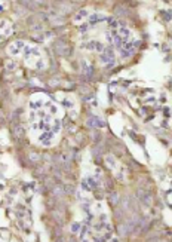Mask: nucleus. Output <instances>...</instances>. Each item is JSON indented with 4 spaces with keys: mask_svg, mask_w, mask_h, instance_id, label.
<instances>
[{
    "mask_svg": "<svg viewBox=\"0 0 172 242\" xmlns=\"http://www.w3.org/2000/svg\"><path fill=\"white\" fill-rule=\"evenodd\" d=\"M138 198H139V199H141V202H142V204H145L147 207L151 204V195H150L148 192L142 190V189H139V190H138Z\"/></svg>",
    "mask_w": 172,
    "mask_h": 242,
    "instance_id": "nucleus-1",
    "label": "nucleus"
},
{
    "mask_svg": "<svg viewBox=\"0 0 172 242\" xmlns=\"http://www.w3.org/2000/svg\"><path fill=\"white\" fill-rule=\"evenodd\" d=\"M52 195H53V196H56V198H59V196L65 195V190H64V186H55V187L52 189Z\"/></svg>",
    "mask_w": 172,
    "mask_h": 242,
    "instance_id": "nucleus-2",
    "label": "nucleus"
},
{
    "mask_svg": "<svg viewBox=\"0 0 172 242\" xmlns=\"http://www.w3.org/2000/svg\"><path fill=\"white\" fill-rule=\"evenodd\" d=\"M39 140H40L42 143H45V144H49V143H51V140H52V132L51 134H49V132H48V134H43Z\"/></svg>",
    "mask_w": 172,
    "mask_h": 242,
    "instance_id": "nucleus-3",
    "label": "nucleus"
},
{
    "mask_svg": "<svg viewBox=\"0 0 172 242\" xmlns=\"http://www.w3.org/2000/svg\"><path fill=\"white\" fill-rule=\"evenodd\" d=\"M14 134H15V135H17L18 138H21V137H22V135H24V129H22V128H21V126H19V125H17V126H15V128H14Z\"/></svg>",
    "mask_w": 172,
    "mask_h": 242,
    "instance_id": "nucleus-4",
    "label": "nucleus"
},
{
    "mask_svg": "<svg viewBox=\"0 0 172 242\" xmlns=\"http://www.w3.org/2000/svg\"><path fill=\"white\" fill-rule=\"evenodd\" d=\"M110 201H111V205L116 207L117 202H119V195H117V193H111V195H110Z\"/></svg>",
    "mask_w": 172,
    "mask_h": 242,
    "instance_id": "nucleus-5",
    "label": "nucleus"
},
{
    "mask_svg": "<svg viewBox=\"0 0 172 242\" xmlns=\"http://www.w3.org/2000/svg\"><path fill=\"white\" fill-rule=\"evenodd\" d=\"M64 190H65V195H71V193H74V186L65 184V186H64Z\"/></svg>",
    "mask_w": 172,
    "mask_h": 242,
    "instance_id": "nucleus-6",
    "label": "nucleus"
},
{
    "mask_svg": "<svg viewBox=\"0 0 172 242\" xmlns=\"http://www.w3.org/2000/svg\"><path fill=\"white\" fill-rule=\"evenodd\" d=\"M30 160H31V162H39V160H40V155H37V153H30Z\"/></svg>",
    "mask_w": 172,
    "mask_h": 242,
    "instance_id": "nucleus-7",
    "label": "nucleus"
},
{
    "mask_svg": "<svg viewBox=\"0 0 172 242\" xmlns=\"http://www.w3.org/2000/svg\"><path fill=\"white\" fill-rule=\"evenodd\" d=\"M89 19H91V22H95V21H101L103 18H101V15H92Z\"/></svg>",
    "mask_w": 172,
    "mask_h": 242,
    "instance_id": "nucleus-8",
    "label": "nucleus"
},
{
    "mask_svg": "<svg viewBox=\"0 0 172 242\" xmlns=\"http://www.w3.org/2000/svg\"><path fill=\"white\" fill-rule=\"evenodd\" d=\"M79 227H80V224H77V223H76V224H73L71 229H73V232H79Z\"/></svg>",
    "mask_w": 172,
    "mask_h": 242,
    "instance_id": "nucleus-9",
    "label": "nucleus"
},
{
    "mask_svg": "<svg viewBox=\"0 0 172 242\" xmlns=\"http://www.w3.org/2000/svg\"><path fill=\"white\" fill-rule=\"evenodd\" d=\"M85 30H88V24H83V25L80 27V31H85Z\"/></svg>",
    "mask_w": 172,
    "mask_h": 242,
    "instance_id": "nucleus-10",
    "label": "nucleus"
},
{
    "mask_svg": "<svg viewBox=\"0 0 172 242\" xmlns=\"http://www.w3.org/2000/svg\"><path fill=\"white\" fill-rule=\"evenodd\" d=\"M8 69H9V70H12V69H14V66H12V63H8Z\"/></svg>",
    "mask_w": 172,
    "mask_h": 242,
    "instance_id": "nucleus-11",
    "label": "nucleus"
}]
</instances>
